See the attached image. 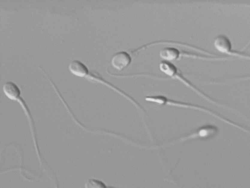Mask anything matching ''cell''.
Returning a JSON list of instances; mask_svg holds the SVG:
<instances>
[{
	"label": "cell",
	"instance_id": "6",
	"mask_svg": "<svg viewBox=\"0 0 250 188\" xmlns=\"http://www.w3.org/2000/svg\"><path fill=\"white\" fill-rule=\"evenodd\" d=\"M214 45L215 48L219 51L223 53L229 52L231 46L229 40L226 37L220 35L215 40Z\"/></svg>",
	"mask_w": 250,
	"mask_h": 188
},
{
	"label": "cell",
	"instance_id": "5",
	"mask_svg": "<svg viewBox=\"0 0 250 188\" xmlns=\"http://www.w3.org/2000/svg\"><path fill=\"white\" fill-rule=\"evenodd\" d=\"M70 72L73 74L79 77L87 75L88 70L86 66L81 62L75 60L71 61L69 66Z\"/></svg>",
	"mask_w": 250,
	"mask_h": 188
},
{
	"label": "cell",
	"instance_id": "1",
	"mask_svg": "<svg viewBox=\"0 0 250 188\" xmlns=\"http://www.w3.org/2000/svg\"><path fill=\"white\" fill-rule=\"evenodd\" d=\"M160 71L166 75L175 79L191 89L200 95L207 98L204 95L186 79L173 64L167 61H162L159 64Z\"/></svg>",
	"mask_w": 250,
	"mask_h": 188
},
{
	"label": "cell",
	"instance_id": "2",
	"mask_svg": "<svg viewBox=\"0 0 250 188\" xmlns=\"http://www.w3.org/2000/svg\"><path fill=\"white\" fill-rule=\"evenodd\" d=\"M148 101L153 102L162 105H168L176 107L186 108L198 110L209 113V110L197 106L183 103L170 99L166 97L158 95L148 96Z\"/></svg>",
	"mask_w": 250,
	"mask_h": 188
},
{
	"label": "cell",
	"instance_id": "4",
	"mask_svg": "<svg viewBox=\"0 0 250 188\" xmlns=\"http://www.w3.org/2000/svg\"><path fill=\"white\" fill-rule=\"evenodd\" d=\"M3 89L6 96L11 99L17 100L20 97V89L18 86L12 81L6 82L4 85Z\"/></svg>",
	"mask_w": 250,
	"mask_h": 188
},
{
	"label": "cell",
	"instance_id": "7",
	"mask_svg": "<svg viewBox=\"0 0 250 188\" xmlns=\"http://www.w3.org/2000/svg\"><path fill=\"white\" fill-rule=\"evenodd\" d=\"M159 54L161 58L166 61H171L177 59L180 55V52L177 48L166 47L162 49Z\"/></svg>",
	"mask_w": 250,
	"mask_h": 188
},
{
	"label": "cell",
	"instance_id": "3",
	"mask_svg": "<svg viewBox=\"0 0 250 188\" xmlns=\"http://www.w3.org/2000/svg\"><path fill=\"white\" fill-rule=\"evenodd\" d=\"M131 60L130 55L125 51H120L115 54L112 57L111 64L116 69L121 70L127 67Z\"/></svg>",
	"mask_w": 250,
	"mask_h": 188
}]
</instances>
